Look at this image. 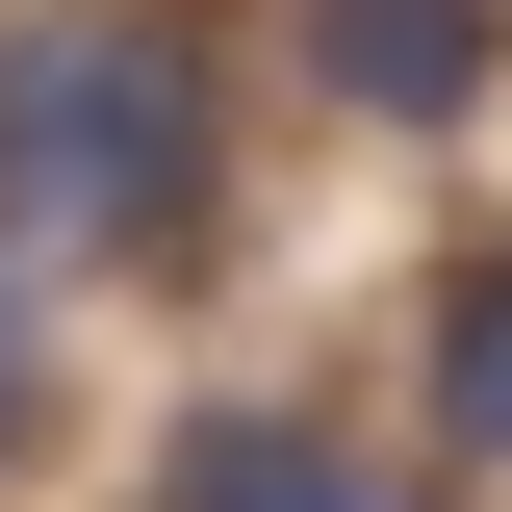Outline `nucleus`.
I'll return each mask as SVG.
<instances>
[{
    "instance_id": "obj_1",
    "label": "nucleus",
    "mask_w": 512,
    "mask_h": 512,
    "mask_svg": "<svg viewBox=\"0 0 512 512\" xmlns=\"http://www.w3.org/2000/svg\"><path fill=\"white\" fill-rule=\"evenodd\" d=\"M0 231H77V256H180L205 231V52L154 0L0 26Z\"/></svg>"
},
{
    "instance_id": "obj_2",
    "label": "nucleus",
    "mask_w": 512,
    "mask_h": 512,
    "mask_svg": "<svg viewBox=\"0 0 512 512\" xmlns=\"http://www.w3.org/2000/svg\"><path fill=\"white\" fill-rule=\"evenodd\" d=\"M308 77H333L359 128H487L512 0H308Z\"/></svg>"
},
{
    "instance_id": "obj_3",
    "label": "nucleus",
    "mask_w": 512,
    "mask_h": 512,
    "mask_svg": "<svg viewBox=\"0 0 512 512\" xmlns=\"http://www.w3.org/2000/svg\"><path fill=\"white\" fill-rule=\"evenodd\" d=\"M154 512H384V461L333 436V410H282V384H231V410L154 436Z\"/></svg>"
},
{
    "instance_id": "obj_4",
    "label": "nucleus",
    "mask_w": 512,
    "mask_h": 512,
    "mask_svg": "<svg viewBox=\"0 0 512 512\" xmlns=\"http://www.w3.org/2000/svg\"><path fill=\"white\" fill-rule=\"evenodd\" d=\"M436 461H512V256L436 282Z\"/></svg>"
},
{
    "instance_id": "obj_5",
    "label": "nucleus",
    "mask_w": 512,
    "mask_h": 512,
    "mask_svg": "<svg viewBox=\"0 0 512 512\" xmlns=\"http://www.w3.org/2000/svg\"><path fill=\"white\" fill-rule=\"evenodd\" d=\"M52 436V308H26V256H0V461Z\"/></svg>"
}]
</instances>
